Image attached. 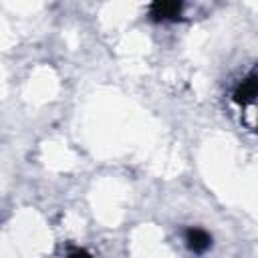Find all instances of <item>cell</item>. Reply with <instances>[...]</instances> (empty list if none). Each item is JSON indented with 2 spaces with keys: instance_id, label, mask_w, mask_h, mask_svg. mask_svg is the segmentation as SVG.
<instances>
[{
  "instance_id": "obj_2",
  "label": "cell",
  "mask_w": 258,
  "mask_h": 258,
  "mask_svg": "<svg viewBox=\"0 0 258 258\" xmlns=\"http://www.w3.org/2000/svg\"><path fill=\"white\" fill-rule=\"evenodd\" d=\"M256 93H258V77H256V71H250L248 77H244L236 85V89L232 93V99H234L236 105L246 107V105H254Z\"/></svg>"
},
{
  "instance_id": "obj_3",
  "label": "cell",
  "mask_w": 258,
  "mask_h": 258,
  "mask_svg": "<svg viewBox=\"0 0 258 258\" xmlns=\"http://www.w3.org/2000/svg\"><path fill=\"white\" fill-rule=\"evenodd\" d=\"M183 242L191 252L202 254L212 246V236L202 228H187L183 232Z\"/></svg>"
},
{
  "instance_id": "obj_1",
  "label": "cell",
  "mask_w": 258,
  "mask_h": 258,
  "mask_svg": "<svg viewBox=\"0 0 258 258\" xmlns=\"http://www.w3.org/2000/svg\"><path fill=\"white\" fill-rule=\"evenodd\" d=\"M185 0H151L149 18L153 22H175L183 12Z\"/></svg>"
}]
</instances>
